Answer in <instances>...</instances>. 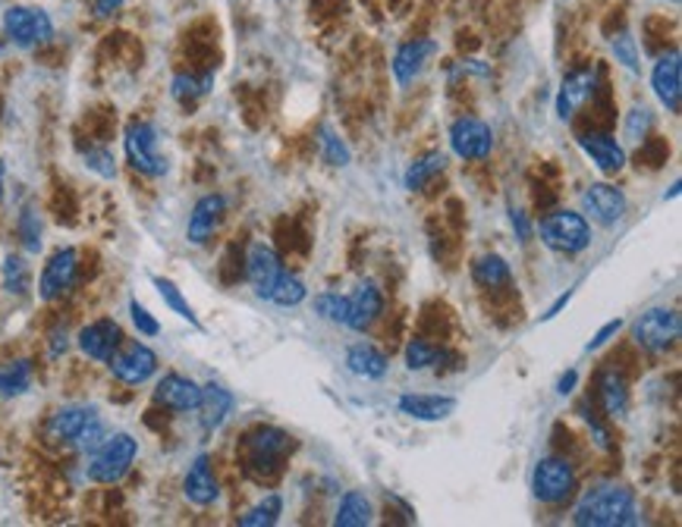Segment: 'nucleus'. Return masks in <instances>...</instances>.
<instances>
[{"label":"nucleus","instance_id":"f257e3e1","mask_svg":"<svg viewBox=\"0 0 682 527\" xmlns=\"http://www.w3.org/2000/svg\"><path fill=\"white\" fill-rule=\"evenodd\" d=\"M572 522L579 527H629L638 522L636 493L623 483H601L589 490L576 512Z\"/></svg>","mask_w":682,"mask_h":527},{"label":"nucleus","instance_id":"f03ea898","mask_svg":"<svg viewBox=\"0 0 682 527\" xmlns=\"http://www.w3.org/2000/svg\"><path fill=\"white\" fill-rule=\"evenodd\" d=\"M293 446H296L293 436L281 427L261 424L255 431H249L242 436V471H246V478L259 483L274 481L283 471V461L293 452Z\"/></svg>","mask_w":682,"mask_h":527},{"label":"nucleus","instance_id":"7ed1b4c3","mask_svg":"<svg viewBox=\"0 0 682 527\" xmlns=\"http://www.w3.org/2000/svg\"><path fill=\"white\" fill-rule=\"evenodd\" d=\"M47 436L57 439V443H67L79 452H92L94 446L104 439V421H101L94 405H64L60 412L50 414Z\"/></svg>","mask_w":682,"mask_h":527},{"label":"nucleus","instance_id":"20e7f679","mask_svg":"<svg viewBox=\"0 0 682 527\" xmlns=\"http://www.w3.org/2000/svg\"><path fill=\"white\" fill-rule=\"evenodd\" d=\"M136 459H139V439H136V436L133 434L104 436V439L92 449V459H89L86 474H89V481L92 483L111 486V483H120L129 471H133Z\"/></svg>","mask_w":682,"mask_h":527},{"label":"nucleus","instance_id":"39448f33","mask_svg":"<svg viewBox=\"0 0 682 527\" xmlns=\"http://www.w3.org/2000/svg\"><path fill=\"white\" fill-rule=\"evenodd\" d=\"M123 151H126V161L129 167L148 176V180H158L170 170L164 151H161V136L151 123L145 119H133L126 129H123Z\"/></svg>","mask_w":682,"mask_h":527},{"label":"nucleus","instance_id":"423d86ee","mask_svg":"<svg viewBox=\"0 0 682 527\" xmlns=\"http://www.w3.org/2000/svg\"><path fill=\"white\" fill-rule=\"evenodd\" d=\"M538 232L550 252L582 254L591 245L589 220L586 214H576V210H554L550 217H544Z\"/></svg>","mask_w":682,"mask_h":527},{"label":"nucleus","instance_id":"0eeeda50","mask_svg":"<svg viewBox=\"0 0 682 527\" xmlns=\"http://www.w3.org/2000/svg\"><path fill=\"white\" fill-rule=\"evenodd\" d=\"M0 25H3V35L10 38V45L23 47V50L45 47L54 38V20L42 7H10Z\"/></svg>","mask_w":682,"mask_h":527},{"label":"nucleus","instance_id":"6e6552de","mask_svg":"<svg viewBox=\"0 0 682 527\" xmlns=\"http://www.w3.org/2000/svg\"><path fill=\"white\" fill-rule=\"evenodd\" d=\"M532 493L544 505H560L576 493V471L566 459L547 456L532 471Z\"/></svg>","mask_w":682,"mask_h":527},{"label":"nucleus","instance_id":"1a4fd4ad","mask_svg":"<svg viewBox=\"0 0 682 527\" xmlns=\"http://www.w3.org/2000/svg\"><path fill=\"white\" fill-rule=\"evenodd\" d=\"M107 367H111V374L117 377L120 383L139 387V383H148L158 374V355H155L151 345L139 343V340H133V343L123 340V345L114 352V358L107 362Z\"/></svg>","mask_w":682,"mask_h":527},{"label":"nucleus","instance_id":"9d476101","mask_svg":"<svg viewBox=\"0 0 682 527\" xmlns=\"http://www.w3.org/2000/svg\"><path fill=\"white\" fill-rule=\"evenodd\" d=\"M633 340L645 352H667L680 340V314L673 308H651L633 323Z\"/></svg>","mask_w":682,"mask_h":527},{"label":"nucleus","instance_id":"9b49d317","mask_svg":"<svg viewBox=\"0 0 682 527\" xmlns=\"http://www.w3.org/2000/svg\"><path fill=\"white\" fill-rule=\"evenodd\" d=\"M450 148L459 161H485L495 151V133L478 116H459L450 126Z\"/></svg>","mask_w":682,"mask_h":527},{"label":"nucleus","instance_id":"f8f14e48","mask_svg":"<svg viewBox=\"0 0 682 527\" xmlns=\"http://www.w3.org/2000/svg\"><path fill=\"white\" fill-rule=\"evenodd\" d=\"M79 279V252L72 245H64L47 257L38 276V298L42 301H57V298L70 296V289Z\"/></svg>","mask_w":682,"mask_h":527},{"label":"nucleus","instance_id":"ddd939ff","mask_svg":"<svg viewBox=\"0 0 682 527\" xmlns=\"http://www.w3.org/2000/svg\"><path fill=\"white\" fill-rule=\"evenodd\" d=\"M76 345L86 358H92L98 365H107L114 358V352L123 345V326L114 318H98L79 330Z\"/></svg>","mask_w":682,"mask_h":527},{"label":"nucleus","instance_id":"4468645a","mask_svg":"<svg viewBox=\"0 0 682 527\" xmlns=\"http://www.w3.org/2000/svg\"><path fill=\"white\" fill-rule=\"evenodd\" d=\"M626 207H629L626 192L611 183H591L582 192V210L589 214L594 224H601V227H616L623 220Z\"/></svg>","mask_w":682,"mask_h":527},{"label":"nucleus","instance_id":"2eb2a0df","mask_svg":"<svg viewBox=\"0 0 682 527\" xmlns=\"http://www.w3.org/2000/svg\"><path fill=\"white\" fill-rule=\"evenodd\" d=\"M651 89L667 114H680L682 107V57L680 50L663 54L651 69Z\"/></svg>","mask_w":682,"mask_h":527},{"label":"nucleus","instance_id":"dca6fc26","mask_svg":"<svg viewBox=\"0 0 682 527\" xmlns=\"http://www.w3.org/2000/svg\"><path fill=\"white\" fill-rule=\"evenodd\" d=\"M246 274H249V283H252L255 296L271 298V293H274V286H277V279L283 274L281 257H277V252L271 245L252 242L249 254H246Z\"/></svg>","mask_w":682,"mask_h":527},{"label":"nucleus","instance_id":"f3484780","mask_svg":"<svg viewBox=\"0 0 682 527\" xmlns=\"http://www.w3.org/2000/svg\"><path fill=\"white\" fill-rule=\"evenodd\" d=\"M151 399H155V405H161L167 412H195L198 399H202V387L183 374H164L151 392Z\"/></svg>","mask_w":682,"mask_h":527},{"label":"nucleus","instance_id":"a211bd4d","mask_svg":"<svg viewBox=\"0 0 682 527\" xmlns=\"http://www.w3.org/2000/svg\"><path fill=\"white\" fill-rule=\"evenodd\" d=\"M224 217H227V198L224 195H205V198H198L195 207H192V214H189L186 239L192 245H205L214 232L220 230Z\"/></svg>","mask_w":682,"mask_h":527},{"label":"nucleus","instance_id":"6ab92c4d","mask_svg":"<svg viewBox=\"0 0 682 527\" xmlns=\"http://www.w3.org/2000/svg\"><path fill=\"white\" fill-rule=\"evenodd\" d=\"M183 496H186L189 503L198 505V508H208L220 500V483L214 478V468H212V459L202 452V456H195L192 465H189L186 478H183Z\"/></svg>","mask_w":682,"mask_h":527},{"label":"nucleus","instance_id":"aec40b11","mask_svg":"<svg viewBox=\"0 0 682 527\" xmlns=\"http://www.w3.org/2000/svg\"><path fill=\"white\" fill-rule=\"evenodd\" d=\"M598 67H586V69H576V72H569L564 79V85H560V92H557V116L569 123L576 111L589 101L591 94H594V85H598Z\"/></svg>","mask_w":682,"mask_h":527},{"label":"nucleus","instance_id":"412c9836","mask_svg":"<svg viewBox=\"0 0 682 527\" xmlns=\"http://www.w3.org/2000/svg\"><path fill=\"white\" fill-rule=\"evenodd\" d=\"M579 148L589 154V161L607 173V176H616L623 167H626V148L611 136V133H586L579 136Z\"/></svg>","mask_w":682,"mask_h":527},{"label":"nucleus","instance_id":"4be33fe9","mask_svg":"<svg viewBox=\"0 0 682 527\" xmlns=\"http://www.w3.org/2000/svg\"><path fill=\"white\" fill-rule=\"evenodd\" d=\"M437 54V45L431 42V38H416V42H406V45L394 54V79H397V85H412L419 76L424 72L428 67V60Z\"/></svg>","mask_w":682,"mask_h":527},{"label":"nucleus","instance_id":"5701e85b","mask_svg":"<svg viewBox=\"0 0 682 527\" xmlns=\"http://www.w3.org/2000/svg\"><path fill=\"white\" fill-rule=\"evenodd\" d=\"M380 311H384V296L375 283H362L355 293L346 296V326L355 333H365L380 318Z\"/></svg>","mask_w":682,"mask_h":527},{"label":"nucleus","instance_id":"b1692460","mask_svg":"<svg viewBox=\"0 0 682 527\" xmlns=\"http://www.w3.org/2000/svg\"><path fill=\"white\" fill-rule=\"evenodd\" d=\"M456 399L453 396H434V392H406L400 396V412L424 421V424H437V421H447L450 414L456 412Z\"/></svg>","mask_w":682,"mask_h":527},{"label":"nucleus","instance_id":"393cba45","mask_svg":"<svg viewBox=\"0 0 682 527\" xmlns=\"http://www.w3.org/2000/svg\"><path fill=\"white\" fill-rule=\"evenodd\" d=\"M236 399L234 392L227 390V387H220V383H205L202 387V399H198V424H202V431H217V427H224V421L230 417L234 412Z\"/></svg>","mask_w":682,"mask_h":527},{"label":"nucleus","instance_id":"a878e982","mask_svg":"<svg viewBox=\"0 0 682 527\" xmlns=\"http://www.w3.org/2000/svg\"><path fill=\"white\" fill-rule=\"evenodd\" d=\"M598 396H601V405H604L607 417H623L629 412V387H626L623 374L604 370L598 377Z\"/></svg>","mask_w":682,"mask_h":527},{"label":"nucleus","instance_id":"bb28decb","mask_svg":"<svg viewBox=\"0 0 682 527\" xmlns=\"http://www.w3.org/2000/svg\"><path fill=\"white\" fill-rule=\"evenodd\" d=\"M346 367L362 380H380L387 374V355L375 345L359 343L346 352Z\"/></svg>","mask_w":682,"mask_h":527},{"label":"nucleus","instance_id":"cd10ccee","mask_svg":"<svg viewBox=\"0 0 682 527\" xmlns=\"http://www.w3.org/2000/svg\"><path fill=\"white\" fill-rule=\"evenodd\" d=\"M471 279L481 289H503V286L513 283V271H510L507 257H500V254H481L471 264Z\"/></svg>","mask_w":682,"mask_h":527},{"label":"nucleus","instance_id":"c85d7f7f","mask_svg":"<svg viewBox=\"0 0 682 527\" xmlns=\"http://www.w3.org/2000/svg\"><path fill=\"white\" fill-rule=\"evenodd\" d=\"M375 522V508H372V500L359 490H350L340 505H337V515H333V525L337 527H365Z\"/></svg>","mask_w":682,"mask_h":527},{"label":"nucleus","instance_id":"c756f323","mask_svg":"<svg viewBox=\"0 0 682 527\" xmlns=\"http://www.w3.org/2000/svg\"><path fill=\"white\" fill-rule=\"evenodd\" d=\"M32 374H35V367L29 358L3 362L0 365V396L13 399V396H23V392L32 390Z\"/></svg>","mask_w":682,"mask_h":527},{"label":"nucleus","instance_id":"7c9ffc66","mask_svg":"<svg viewBox=\"0 0 682 527\" xmlns=\"http://www.w3.org/2000/svg\"><path fill=\"white\" fill-rule=\"evenodd\" d=\"M444 167H447V154H441V151H428L422 158H416V161L409 163V170H406V176H402V183L409 192H422L424 185L431 183L437 173H444Z\"/></svg>","mask_w":682,"mask_h":527},{"label":"nucleus","instance_id":"2f4dec72","mask_svg":"<svg viewBox=\"0 0 682 527\" xmlns=\"http://www.w3.org/2000/svg\"><path fill=\"white\" fill-rule=\"evenodd\" d=\"M0 276H3V289L10 296H29V289H32V271H29L23 254H7L3 264H0Z\"/></svg>","mask_w":682,"mask_h":527},{"label":"nucleus","instance_id":"473e14b6","mask_svg":"<svg viewBox=\"0 0 682 527\" xmlns=\"http://www.w3.org/2000/svg\"><path fill=\"white\" fill-rule=\"evenodd\" d=\"M151 283H155L158 296L164 298V305L173 311V314H180V318L186 323H192V326H202L198 314H195V308L189 305L186 296L180 293V286H177L173 279H167V276H151Z\"/></svg>","mask_w":682,"mask_h":527},{"label":"nucleus","instance_id":"72a5a7b5","mask_svg":"<svg viewBox=\"0 0 682 527\" xmlns=\"http://www.w3.org/2000/svg\"><path fill=\"white\" fill-rule=\"evenodd\" d=\"M447 358H450L447 348L428 343V340H409V345H406V367H409V370L437 367V365H444Z\"/></svg>","mask_w":682,"mask_h":527},{"label":"nucleus","instance_id":"f704fd0d","mask_svg":"<svg viewBox=\"0 0 682 527\" xmlns=\"http://www.w3.org/2000/svg\"><path fill=\"white\" fill-rule=\"evenodd\" d=\"M283 515V500L277 493H268L261 503H255L242 518H239V527H274L281 522Z\"/></svg>","mask_w":682,"mask_h":527},{"label":"nucleus","instance_id":"c9c22d12","mask_svg":"<svg viewBox=\"0 0 682 527\" xmlns=\"http://www.w3.org/2000/svg\"><path fill=\"white\" fill-rule=\"evenodd\" d=\"M212 85L214 76H189V72H180V76H173L170 92H173L177 101L192 104V101H198V98H205V94L212 92Z\"/></svg>","mask_w":682,"mask_h":527},{"label":"nucleus","instance_id":"e433bc0d","mask_svg":"<svg viewBox=\"0 0 682 527\" xmlns=\"http://www.w3.org/2000/svg\"><path fill=\"white\" fill-rule=\"evenodd\" d=\"M16 236L23 242V249L29 254L42 252V236H45V227H42V214L35 207H23L20 220H16Z\"/></svg>","mask_w":682,"mask_h":527},{"label":"nucleus","instance_id":"4c0bfd02","mask_svg":"<svg viewBox=\"0 0 682 527\" xmlns=\"http://www.w3.org/2000/svg\"><path fill=\"white\" fill-rule=\"evenodd\" d=\"M306 296H308V289H306V283H303V276L286 274V271H283L268 301H274V305H281V308H296L299 301H306Z\"/></svg>","mask_w":682,"mask_h":527},{"label":"nucleus","instance_id":"58836bf2","mask_svg":"<svg viewBox=\"0 0 682 527\" xmlns=\"http://www.w3.org/2000/svg\"><path fill=\"white\" fill-rule=\"evenodd\" d=\"M321 158H325L330 167H346V163H350V148H346V141L337 136L330 126H321Z\"/></svg>","mask_w":682,"mask_h":527},{"label":"nucleus","instance_id":"ea45409f","mask_svg":"<svg viewBox=\"0 0 682 527\" xmlns=\"http://www.w3.org/2000/svg\"><path fill=\"white\" fill-rule=\"evenodd\" d=\"M315 311L325 321L346 326V296H340V293H321V296H315Z\"/></svg>","mask_w":682,"mask_h":527},{"label":"nucleus","instance_id":"a19ab883","mask_svg":"<svg viewBox=\"0 0 682 527\" xmlns=\"http://www.w3.org/2000/svg\"><path fill=\"white\" fill-rule=\"evenodd\" d=\"M613 47V57H616V64H623L626 69H633L636 72L638 69V45H636V38H633V32L629 28H623L616 38L611 42Z\"/></svg>","mask_w":682,"mask_h":527},{"label":"nucleus","instance_id":"79ce46f5","mask_svg":"<svg viewBox=\"0 0 682 527\" xmlns=\"http://www.w3.org/2000/svg\"><path fill=\"white\" fill-rule=\"evenodd\" d=\"M129 318H133V326L139 330V336H145V340H151V336H158L161 333V323H158V318L141 305L139 298H129Z\"/></svg>","mask_w":682,"mask_h":527},{"label":"nucleus","instance_id":"37998d69","mask_svg":"<svg viewBox=\"0 0 682 527\" xmlns=\"http://www.w3.org/2000/svg\"><path fill=\"white\" fill-rule=\"evenodd\" d=\"M651 126H655V116L648 107H636L633 114L626 116V138L629 141H645L648 133H651Z\"/></svg>","mask_w":682,"mask_h":527},{"label":"nucleus","instance_id":"c03bdc74","mask_svg":"<svg viewBox=\"0 0 682 527\" xmlns=\"http://www.w3.org/2000/svg\"><path fill=\"white\" fill-rule=\"evenodd\" d=\"M86 167L94 170L98 176H104V180H114L117 176V163H114V154L107 148H89L86 151Z\"/></svg>","mask_w":682,"mask_h":527},{"label":"nucleus","instance_id":"a18cd8bd","mask_svg":"<svg viewBox=\"0 0 682 527\" xmlns=\"http://www.w3.org/2000/svg\"><path fill=\"white\" fill-rule=\"evenodd\" d=\"M620 330H623V321H620V318H616V321H607V323H604V326H601V330H598V333H594V340H591V343L586 345V352H598L601 345L611 343V340H613V336H616V333H620Z\"/></svg>","mask_w":682,"mask_h":527},{"label":"nucleus","instance_id":"49530a36","mask_svg":"<svg viewBox=\"0 0 682 527\" xmlns=\"http://www.w3.org/2000/svg\"><path fill=\"white\" fill-rule=\"evenodd\" d=\"M510 220H513V230H516V239L525 245L528 239H532V224H528V217H525V210L522 207H513L510 210Z\"/></svg>","mask_w":682,"mask_h":527},{"label":"nucleus","instance_id":"de8ad7c7","mask_svg":"<svg viewBox=\"0 0 682 527\" xmlns=\"http://www.w3.org/2000/svg\"><path fill=\"white\" fill-rule=\"evenodd\" d=\"M47 348H50V358H60V355L70 348V340H67V330H64V326H57V330L50 333V343H47Z\"/></svg>","mask_w":682,"mask_h":527},{"label":"nucleus","instance_id":"09e8293b","mask_svg":"<svg viewBox=\"0 0 682 527\" xmlns=\"http://www.w3.org/2000/svg\"><path fill=\"white\" fill-rule=\"evenodd\" d=\"M123 3L126 0H92V10L98 20H107V16H114V13L123 10Z\"/></svg>","mask_w":682,"mask_h":527},{"label":"nucleus","instance_id":"8fccbe9b","mask_svg":"<svg viewBox=\"0 0 682 527\" xmlns=\"http://www.w3.org/2000/svg\"><path fill=\"white\" fill-rule=\"evenodd\" d=\"M576 383H579V370H566L564 377L557 380V392H560V396H569V392L576 390Z\"/></svg>","mask_w":682,"mask_h":527},{"label":"nucleus","instance_id":"3c124183","mask_svg":"<svg viewBox=\"0 0 682 527\" xmlns=\"http://www.w3.org/2000/svg\"><path fill=\"white\" fill-rule=\"evenodd\" d=\"M569 298H572V293H566V296L557 298V301H554V305L547 308V314H544V321H554V318H557V314L564 311L566 305H569Z\"/></svg>","mask_w":682,"mask_h":527},{"label":"nucleus","instance_id":"603ef678","mask_svg":"<svg viewBox=\"0 0 682 527\" xmlns=\"http://www.w3.org/2000/svg\"><path fill=\"white\" fill-rule=\"evenodd\" d=\"M3 185H7V167L0 161V198H3Z\"/></svg>","mask_w":682,"mask_h":527},{"label":"nucleus","instance_id":"864d4df0","mask_svg":"<svg viewBox=\"0 0 682 527\" xmlns=\"http://www.w3.org/2000/svg\"><path fill=\"white\" fill-rule=\"evenodd\" d=\"M677 195H680V183H673V185H670V192H667V195H663V198H677Z\"/></svg>","mask_w":682,"mask_h":527},{"label":"nucleus","instance_id":"5fc2aeb1","mask_svg":"<svg viewBox=\"0 0 682 527\" xmlns=\"http://www.w3.org/2000/svg\"><path fill=\"white\" fill-rule=\"evenodd\" d=\"M667 3H680V0H667Z\"/></svg>","mask_w":682,"mask_h":527}]
</instances>
